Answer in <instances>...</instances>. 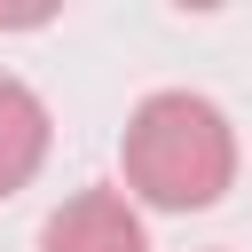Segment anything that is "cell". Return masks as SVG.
Masks as SVG:
<instances>
[{"instance_id":"obj_1","label":"cell","mask_w":252,"mask_h":252,"mask_svg":"<svg viewBox=\"0 0 252 252\" xmlns=\"http://www.w3.org/2000/svg\"><path fill=\"white\" fill-rule=\"evenodd\" d=\"M118 173H126V197L150 213H205L236 189V126L213 94L158 87L134 102L118 134Z\"/></svg>"},{"instance_id":"obj_2","label":"cell","mask_w":252,"mask_h":252,"mask_svg":"<svg viewBox=\"0 0 252 252\" xmlns=\"http://www.w3.org/2000/svg\"><path fill=\"white\" fill-rule=\"evenodd\" d=\"M39 252H150V228L126 189H71L39 220Z\"/></svg>"},{"instance_id":"obj_3","label":"cell","mask_w":252,"mask_h":252,"mask_svg":"<svg viewBox=\"0 0 252 252\" xmlns=\"http://www.w3.org/2000/svg\"><path fill=\"white\" fill-rule=\"evenodd\" d=\"M47 142H55V118H47L39 87L0 71V197L32 189V173L47 165Z\"/></svg>"}]
</instances>
